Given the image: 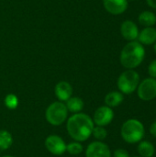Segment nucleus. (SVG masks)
I'll return each instance as SVG.
<instances>
[{"instance_id":"obj_1","label":"nucleus","mask_w":156,"mask_h":157,"mask_svg":"<svg viewBox=\"0 0 156 157\" xmlns=\"http://www.w3.org/2000/svg\"><path fill=\"white\" fill-rule=\"evenodd\" d=\"M95 127L94 121L90 116L86 113H74L68 120L66 123V130L69 136L79 143L87 141L92 135Z\"/></svg>"},{"instance_id":"obj_2","label":"nucleus","mask_w":156,"mask_h":157,"mask_svg":"<svg viewBox=\"0 0 156 157\" xmlns=\"http://www.w3.org/2000/svg\"><path fill=\"white\" fill-rule=\"evenodd\" d=\"M145 56V50L143 44L139 41L133 40L126 44L120 56V63L127 69H134L138 67L143 61Z\"/></svg>"},{"instance_id":"obj_3","label":"nucleus","mask_w":156,"mask_h":157,"mask_svg":"<svg viewBox=\"0 0 156 157\" xmlns=\"http://www.w3.org/2000/svg\"><path fill=\"white\" fill-rule=\"evenodd\" d=\"M145 134L143 124L136 119H130L126 121L120 129L121 138L128 144H133L140 143Z\"/></svg>"},{"instance_id":"obj_4","label":"nucleus","mask_w":156,"mask_h":157,"mask_svg":"<svg viewBox=\"0 0 156 157\" xmlns=\"http://www.w3.org/2000/svg\"><path fill=\"white\" fill-rule=\"evenodd\" d=\"M68 110L65 104L62 101H55L50 104L45 112V118L49 124L52 126H60L66 121Z\"/></svg>"},{"instance_id":"obj_5","label":"nucleus","mask_w":156,"mask_h":157,"mask_svg":"<svg viewBox=\"0 0 156 157\" xmlns=\"http://www.w3.org/2000/svg\"><path fill=\"white\" fill-rule=\"evenodd\" d=\"M140 84V75L139 74L132 70L128 69L123 72L118 78V87L122 94L130 95L132 94L138 87Z\"/></svg>"},{"instance_id":"obj_6","label":"nucleus","mask_w":156,"mask_h":157,"mask_svg":"<svg viewBox=\"0 0 156 157\" xmlns=\"http://www.w3.org/2000/svg\"><path fill=\"white\" fill-rule=\"evenodd\" d=\"M138 97L143 101H150L156 98V78L149 77L143 80L137 87Z\"/></svg>"},{"instance_id":"obj_7","label":"nucleus","mask_w":156,"mask_h":157,"mask_svg":"<svg viewBox=\"0 0 156 157\" xmlns=\"http://www.w3.org/2000/svg\"><path fill=\"white\" fill-rule=\"evenodd\" d=\"M45 147L49 153L53 155H62L66 152V143L64 140L56 134L49 135L45 139Z\"/></svg>"},{"instance_id":"obj_8","label":"nucleus","mask_w":156,"mask_h":157,"mask_svg":"<svg viewBox=\"0 0 156 157\" xmlns=\"http://www.w3.org/2000/svg\"><path fill=\"white\" fill-rule=\"evenodd\" d=\"M114 118V111L108 106H101L97 108L93 116V121L96 126L105 127L111 123Z\"/></svg>"},{"instance_id":"obj_9","label":"nucleus","mask_w":156,"mask_h":157,"mask_svg":"<svg viewBox=\"0 0 156 157\" xmlns=\"http://www.w3.org/2000/svg\"><path fill=\"white\" fill-rule=\"evenodd\" d=\"M86 157H111V152L106 144L101 141H97L87 145Z\"/></svg>"},{"instance_id":"obj_10","label":"nucleus","mask_w":156,"mask_h":157,"mask_svg":"<svg viewBox=\"0 0 156 157\" xmlns=\"http://www.w3.org/2000/svg\"><path fill=\"white\" fill-rule=\"evenodd\" d=\"M120 32L125 40L129 41H133L138 39L139 29L133 21L125 20L120 26Z\"/></svg>"},{"instance_id":"obj_11","label":"nucleus","mask_w":156,"mask_h":157,"mask_svg":"<svg viewBox=\"0 0 156 157\" xmlns=\"http://www.w3.org/2000/svg\"><path fill=\"white\" fill-rule=\"evenodd\" d=\"M105 9L112 15H120L126 11L128 0H103Z\"/></svg>"},{"instance_id":"obj_12","label":"nucleus","mask_w":156,"mask_h":157,"mask_svg":"<svg viewBox=\"0 0 156 157\" xmlns=\"http://www.w3.org/2000/svg\"><path fill=\"white\" fill-rule=\"evenodd\" d=\"M54 93L59 101L65 102L73 95V86L66 81H60L55 86Z\"/></svg>"},{"instance_id":"obj_13","label":"nucleus","mask_w":156,"mask_h":157,"mask_svg":"<svg viewBox=\"0 0 156 157\" xmlns=\"http://www.w3.org/2000/svg\"><path fill=\"white\" fill-rule=\"evenodd\" d=\"M138 40L141 44L152 45L156 41V29L152 27H146L139 32Z\"/></svg>"},{"instance_id":"obj_14","label":"nucleus","mask_w":156,"mask_h":157,"mask_svg":"<svg viewBox=\"0 0 156 157\" xmlns=\"http://www.w3.org/2000/svg\"><path fill=\"white\" fill-rule=\"evenodd\" d=\"M124 97L121 92L119 91H112L106 95L105 97V104L109 108H116L120 106L123 102Z\"/></svg>"},{"instance_id":"obj_15","label":"nucleus","mask_w":156,"mask_h":157,"mask_svg":"<svg viewBox=\"0 0 156 157\" xmlns=\"http://www.w3.org/2000/svg\"><path fill=\"white\" fill-rule=\"evenodd\" d=\"M65 102H66L65 106L67 108L68 112L70 111L74 114L81 112L82 109H84V105H85L83 99L78 97H71Z\"/></svg>"},{"instance_id":"obj_16","label":"nucleus","mask_w":156,"mask_h":157,"mask_svg":"<svg viewBox=\"0 0 156 157\" xmlns=\"http://www.w3.org/2000/svg\"><path fill=\"white\" fill-rule=\"evenodd\" d=\"M138 153L142 157H153L155 153V148L149 141H141L137 147Z\"/></svg>"},{"instance_id":"obj_17","label":"nucleus","mask_w":156,"mask_h":157,"mask_svg":"<svg viewBox=\"0 0 156 157\" xmlns=\"http://www.w3.org/2000/svg\"><path fill=\"white\" fill-rule=\"evenodd\" d=\"M138 20L142 26L152 27L156 23V16L151 11H143L139 15Z\"/></svg>"},{"instance_id":"obj_18","label":"nucleus","mask_w":156,"mask_h":157,"mask_svg":"<svg viewBox=\"0 0 156 157\" xmlns=\"http://www.w3.org/2000/svg\"><path fill=\"white\" fill-rule=\"evenodd\" d=\"M13 144V136L6 130H0V151H6Z\"/></svg>"},{"instance_id":"obj_19","label":"nucleus","mask_w":156,"mask_h":157,"mask_svg":"<svg viewBox=\"0 0 156 157\" xmlns=\"http://www.w3.org/2000/svg\"><path fill=\"white\" fill-rule=\"evenodd\" d=\"M84 151V147L83 145L81 144V143L79 142H72V143H69L66 146V152L69 153L70 155H80L82 152Z\"/></svg>"},{"instance_id":"obj_20","label":"nucleus","mask_w":156,"mask_h":157,"mask_svg":"<svg viewBox=\"0 0 156 157\" xmlns=\"http://www.w3.org/2000/svg\"><path fill=\"white\" fill-rule=\"evenodd\" d=\"M5 106L8 109H16L18 106V98L14 94H8L5 98Z\"/></svg>"},{"instance_id":"obj_21","label":"nucleus","mask_w":156,"mask_h":157,"mask_svg":"<svg viewBox=\"0 0 156 157\" xmlns=\"http://www.w3.org/2000/svg\"><path fill=\"white\" fill-rule=\"evenodd\" d=\"M92 135L97 140V141H103L108 136V132L105 129V127L102 126H95L92 132Z\"/></svg>"},{"instance_id":"obj_22","label":"nucleus","mask_w":156,"mask_h":157,"mask_svg":"<svg viewBox=\"0 0 156 157\" xmlns=\"http://www.w3.org/2000/svg\"><path fill=\"white\" fill-rule=\"evenodd\" d=\"M148 74L151 77L156 78V60L151 62V63L148 66Z\"/></svg>"},{"instance_id":"obj_23","label":"nucleus","mask_w":156,"mask_h":157,"mask_svg":"<svg viewBox=\"0 0 156 157\" xmlns=\"http://www.w3.org/2000/svg\"><path fill=\"white\" fill-rule=\"evenodd\" d=\"M113 156L114 157H130V154L128 153V151H127V150L122 149V148H120V149H117V150H115V151H114Z\"/></svg>"},{"instance_id":"obj_24","label":"nucleus","mask_w":156,"mask_h":157,"mask_svg":"<svg viewBox=\"0 0 156 157\" xmlns=\"http://www.w3.org/2000/svg\"><path fill=\"white\" fill-rule=\"evenodd\" d=\"M150 133L156 138V121L150 127Z\"/></svg>"},{"instance_id":"obj_25","label":"nucleus","mask_w":156,"mask_h":157,"mask_svg":"<svg viewBox=\"0 0 156 157\" xmlns=\"http://www.w3.org/2000/svg\"><path fill=\"white\" fill-rule=\"evenodd\" d=\"M147 1V4L153 7V8H156V0H146Z\"/></svg>"},{"instance_id":"obj_26","label":"nucleus","mask_w":156,"mask_h":157,"mask_svg":"<svg viewBox=\"0 0 156 157\" xmlns=\"http://www.w3.org/2000/svg\"><path fill=\"white\" fill-rule=\"evenodd\" d=\"M2 157H15V156H13V155H4V156H2Z\"/></svg>"},{"instance_id":"obj_27","label":"nucleus","mask_w":156,"mask_h":157,"mask_svg":"<svg viewBox=\"0 0 156 157\" xmlns=\"http://www.w3.org/2000/svg\"><path fill=\"white\" fill-rule=\"evenodd\" d=\"M154 51H155V53H156V41L154 42Z\"/></svg>"},{"instance_id":"obj_28","label":"nucleus","mask_w":156,"mask_h":157,"mask_svg":"<svg viewBox=\"0 0 156 157\" xmlns=\"http://www.w3.org/2000/svg\"><path fill=\"white\" fill-rule=\"evenodd\" d=\"M133 157H142V156H133Z\"/></svg>"},{"instance_id":"obj_29","label":"nucleus","mask_w":156,"mask_h":157,"mask_svg":"<svg viewBox=\"0 0 156 157\" xmlns=\"http://www.w3.org/2000/svg\"><path fill=\"white\" fill-rule=\"evenodd\" d=\"M131 1H133V0H131Z\"/></svg>"}]
</instances>
